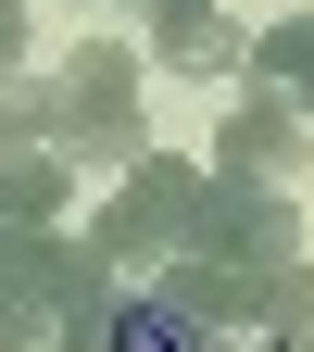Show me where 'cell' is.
I'll list each match as a JSON object with an SVG mask.
<instances>
[{
	"label": "cell",
	"instance_id": "6da1fadb",
	"mask_svg": "<svg viewBox=\"0 0 314 352\" xmlns=\"http://www.w3.org/2000/svg\"><path fill=\"white\" fill-rule=\"evenodd\" d=\"M289 252H302L289 189H277V176L214 164L189 239H176V264H164V289L189 302V315H214V327H264V302H277V264H289Z\"/></svg>",
	"mask_w": 314,
	"mask_h": 352
},
{
	"label": "cell",
	"instance_id": "7a4b0ae2",
	"mask_svg": "<svg viewBox=\"0 0 314 352\" xmlns=\"http://www.w3.org/2000/svg\"><path fill=\"white\" fill-rule=\"evenodd\" d=\"M189 214H201V164H176V151H139L113 176V201L88 214V252L113 264V277H164L176 239H189Z\"/></svg>",
	"mask_w": 314,
	"mask_h": 352
},
{
	"label": "cell",
	"instance_id": "3957f363",
	"mask_svg": "<svg viewBox=\"0 0 314 352\" xmlns=\"http://www.w3.org/2000/svg\"><path fill=\"white\" fill-rule=\"evenodd\" d=\"M51 101H63V126H51L63 164H113V176H126V164L151 151V126H139V63H126L113 38H88V51L51 76Z\"/></svg>",
	"mask_w": 314,
	"mask_h": 352
},
{
	"label": "cell",
	"instance_id": "277c9868",
	"mask_svg": "<svg viewBox=\"0 0 314 352\" xmlns=\"http://www.w3.org/2000/svg\"><path fill=\"white\" fill-rule=\"evenodd\" d=\"M302 151H314V113L239 76V101H227V126H214V164H239V176H277V189H289V176H302Z\"/></svg>",
	"mask_w": 314,
	"mask_h": 352
},
{
	"label": "cell",
	"instance_id": "5b68a950",
	"mask_svg": "<svg viewBox=\"0 0 314 352\" xmlns=\"http://www.w3.org/2000/svg\"><path fill=\"white\" fill-rule=\"evenodd\" d=\"M63 189H76V164H63V151H0V239L63 227Z\"/></svg>",
	"mask_w": 314,
	"mask_h": 352
},
{
	"label": "cell",
	"instance_id": "8992f818",
	"mask_svg": "<svg viewBox=\"0 0 314 352\" xmlns=\"http://www.w3.org/2000/svg\"><path fill=\"white\" fill-rule=\"evenodd\" d=\"M251 88H277V101L314 113V13H289V25H264V38H251Z\"/></svg>",
	"mask_w": 314,
	"mask_h": 352
},
{
	"label": "cell",
	"instance_id": "52a82bcc",
	"mask_svg": "<svg viewBox=\"0 0 314 352\" xmlns=\"http://www.w3.org/2000/svg\"><path fill=\"white\" fill-rule=\"evenodd\" d=\"M51 126H63L51 76H0V151H51Z\"/></svg>",
	"mask_w": 314,
	"mask_h": 352
},
{
	"label": "cell",
	"instance_id": "ba28073f",
	"mask_svg": "<svg viewBox=\"0 0 314 352\" xmlns=\"http://www.w3.org/2000/svg\"><path fill=\"white\" fill-rule=\"evenodd\" d=\"M51 327H63V315L13 277V264H0V352H51Z\"/></svg>",
	"mask_w": 314,
	"mask_h": 352
},
{
	"label": "cell",
	"instance_id": "9c48e42d",
	"mask_svg": "<svg viewBox=\"0 0 314 352\" xmlns=\"http://www.w3.org/2000/svg\"><path fill=\"white\" fill-rule=\"evenodd\" d=\"M277 327H314V252H289V264H277V302H264V340H277Z\"/></svg>",
	"mask_w": 314,
	"mask_h": 352
},
{
	"label": "cell",
	"instance_id": "30bf717a",
	"mask_svg": "<svg viewBox=\"0 0 314 352\" xmlns=\"http://www.w3.org/2000/svg\"><path fill=\"white\" fill-rule=\"evenodd\" d=\"M25 13H38V0H0V76L25 63Z\"/></svg>",
	"mask_w": 314,
	"mask_h": 352
},
{
	"label": "cell",
	"instance_id": "8fae6325",
	"mask_svg": "<svg viewBox=\"0 0 314 352\" xmlns=\"http://www.w3.org/2000/svg\"><path fill=\"white\" fill-rule=\"evenodd\" d=\"M277 352H314V327H277Z\"/></svg>",
	"mask_w": 314,
	"mask_h": 352
}]
</instances>
